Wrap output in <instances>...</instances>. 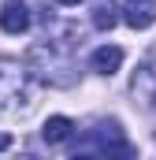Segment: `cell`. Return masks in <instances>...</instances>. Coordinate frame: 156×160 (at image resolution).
I'll use <instances>...</instances> for the list:
<instances>
[{
    "label": "cell",
    "mask_w": 156,
    "mask_h": 160,
    "mask_svg": "<svg viewBox=\"0 0 156 160\" xmlns=\"http://www.w3.org/2000/svg\"><path fill=\"white\" fill-rule=\"evenodd\" d=\"M56 4H82V0H56Z\"/></svg>",
    "instance_id": "obj_9"
},
{
    "label": "cell",
    "mask_w": 156,
    "mask_h": 160,
    "mask_svg": "<svg viewBox=\"0 0 156 160\" xmlns=\"http://www.w3.org/2000/svg\"><path fill=\"white\" fill-rule=\"evenodd\" d=\"M71 130H75V123L67 119V116H52V119H45V127H41V138L48 145H60V142L71 138Z\"/></svg>",
    "instance_id": "obj_6"
},
{
    "label": "cell",
    "mask_w": 156,
    "mask_h": 160,
    "mask_svg": "<svg viewBox=\"0 0 156 160\" xmlns=\"http://www.w3.org/2000/svg\"><path fill=\"white\" fill-rule=\"evenodd\" d=\"M89 67L97 71V75H104V78H112L119 67H123V48H115V45H100L93 56H89Z\"/></svg>",
    "instance_id": "obj_5"
},
{
    "label": "cell",
    "mask_w": 156,
    "mask_h": 160,
    "mask_svg": "<svg viewBox=\"0 0 156 160\" xmlns=\"http://www.w3.org/2000/svg\"><path fill=\"white\" fill-rule=\"evenodd\" d=\"M115 22H119V8L112 0H100V4L93 8V26H97V30H112Z\"/></svg>",
    "instance_id": "obj_7"
},
{
    "label": "cell",
    "mask_w": 156,
    "mask_h": 160,
    "mask_svg": "<svg viewBox=\"0 0 156 160\" xmlns=\"http://www.w3.org/2000/svg\"><path fill=\"white\" fill-rule=\"evenodd\" d=\"M119 19L130 26V30H149L156 22V0H126L119 8Z\"/></svg>",
    "instance_id": "obj_3"
},
{
    "label": "cell",
    "mask_w": 156,
    "mask_h": 160,
    "mask_svg": "<svg viewBox=\"0 0 156 160\" xmlns=\"http://www.w3.org/2000/svg\"><path fill=\"white\" fill-rule=\"evenodd\" d=\"M0 26H4L7 34H22V30H30V8H26L22 0H7V4L0 8Z\"/></svg>",
    "instance_id": "obj_4"
},
{
    "label": "cell",
    "mask_w": 156,
    "mask_h": 160,
    "mask_svg": "<svg viewBox=\"0 0 156 160\" xmlns=\"http://www.w3.org/2000/svg\"><path fill=\"white\" fill-rule=\"evenodd\" d=\"M4 149H11V138H7V134H0V153H4Z\"/></svg>",
    "instance_id": "obj_8"
},
{
    "label": "cell",
    "mask_w": 156,
    "mask_h": 160,
    "mask_svg": "<svg viewBox=\"0 0 156 160\" xmlns=\"http://www.w3.org/2000/svg\"><path fill=\"white\" fill-rule=\"evenodd\" d=\"M26 93H30L26 71L11 60H0V112H11V108L26 104Z\"/></svg>",
    "instance_id": "obj_1"
},
{
    "label": "cell",
    "mask_w": 156,
    "mask_h": 160,
    "mask_svg": "<svg viewBox=\"0 0 156 160\" xmlns=\"http://www.w3.org/2000/svg\"><path fill=\"white\" fill-rule=\"evenodd\" d=\"M78 153H104V157L115 153V157H130V145H126L119 123H100V127L89 134V142L78 145Z\"/></svg>",
    "instance_id": "obj_2"
}]
</instances>
